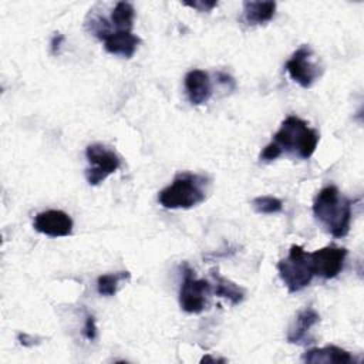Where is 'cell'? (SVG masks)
<instances>
[{"instance_id":"24","label":"cell","mask_w":364,"mask_h":364,"mask_svg":"<svg viewBox=\"0 0 364 364\" xmlns=\"http://www.w3.org/2000/svg\"><path fill=\"white\" fill-rule=\"evenodd\" d=\"M218 81H219L220 84L228 85L229 90H233V88H235V80H233L230 75L225 74V73H218Z\"/></svg>"},{"instance_id":"5","label":"cell","mask_w":364,"mask_h":364,"mask_svg":"<svg viewBox=\"0 0 364 364\" xmlns=\"http://www.w3.org/2000/svg\"><path fill=\"white\" fill-rule=\"evenodd\" d=\"M85 158L90 164V168L85 171V178L92 186L100 185L121 166L119 155L102 144L88 145L85 148Z\"/></svg>"},{"instance_id":"23","label":"cell","mask_w":364,"mask_h":364,"mask_svg":"<svg viewBox=\"0 0 364 364\" xmlns=\"http://www.w3.org/2000/svg\"><path fill=\"white\" fill-rule=\"evenodd\" d=\"M17 340H18V343H20L21 346H24V347H33L34 344H37L36 338L31 337V336H28V334H26V333H18V334H17Z\"/></svg>"},{"instance_id":"21","label":"cell","mask_w":364,"mask_h":364,"mask_svg":"<svg viewBox=\"0 0 364 364\" xmlns=\"http://www.w3.org/2000/svg\"><path fill=\"white\" fill-rule=\"evenodd\" d=\"M188 7H192L198 11H210L218 6V1H209V0H198V1H185L183 3Z\"/></svg>"},{"instance_id":"15","label":"cell","mask_w":364,"mask_h":364,"mask_svg":"<svg viewBox=\"0 0 364 364\" xmlns=\"http://www.w3.org/2000/svg\"><path fill=\"white\" fill-rule=\"evenodd\" d=\"M210 276L215 282L213 291L218 297H223V299L229 300L230 304H233V306L243 301V299H245V289L243 287H240L239 284L233 283L232 280L220 276L218 270H212Z\"/></svg>"},{"instance_id":"22","label":"cell","mask_w":364,"mask_h":364,"mask_svg":"<svg viewBox=\"0 0 364 364\" xmlns=\"http://www.w3.org/2000/svg\"><path fill=\"white\" fill-rule=\"evenodd\" d=\"M64 41V36L61 33H54V36L51 37V41H50V50H51V54H58L60 48H61V44Z\"/></svg>"},{"instance_id":"14","label":"cell","mask_w":364,"mask_h":364,"mask_svg":"<svg viewBox=\"0 0 364 364\" xmlns=\"http://www.w3.org/2000/svg\"><path fill=\"white\" fill-rule=\"evenodd\" d=\"M276 11L274 1H243V20L249 26L266 24Z\"/></svg>"},{"instance_id":"7","label":"cell","mask_w":364,"mask_h":364,"mask_svg":"<svg viewBox=\"0 0 364 364\" xmlns=\"http://www.w3.org/2000/svg\"><path fill=\"white\" fill-rule=\"evenodd\" d=\"M311 48L307 44H303L286 61V71L291 80L303 88L311 87V84L320 75V68L316 63L311 61Z\"/></svg>"},{"instance_id":"9","label":"cell","mask_w":364,"mask_h":364,"mask_svg":"<svg viewBox=\"0 0 364 364\" xmlns=\"http://www.w3.org/2000/svg\"><path fill=\"white\" fill-rule=\"evenodd\" d=\"M73 219L68 213L60 209H48L34 216L33 228L50 237H63L73 233Z\"/></svg>"},{"instance_id":"8","label":"cell","mask_w":364,"mask_h":364,"mask_svg":"<svg viewBox=\"0 0 364 364\" xmlns=\"http://www.w3.org/2000/svg\"><path fill=\"white\" fill-rule=\"evenodd\" d=\"M347 249L337 246H324L310 253V263L314 276L334 279L344 267Z\"/></svg>"},{"instance_id":"12","label":"cell","mask_w":364,"mask_h":364,"mask_svg":"<svg viewBox=\"0 0 364 364\" xmlns=\"http://www.w3.org/2000/svg\"><path fill=\"white\" fill-rule=\"evenodd\" d=\"M301 360L309 364H351L355 363L354 357L344 348L337 346H324V347H316L307 350Z\"/></svg>"},{"instance_id":"25","label":"cell","mask_w":364,"mask_h":364,"mask_svg":"<svg viewBox=\"0 0 364 364\" xmlns=\"http://www.w3.org/2000/svg\"><path fill=\"white\" fill-rule=\"evenodd\" d=\"M200 363H225L223 358H213L210 355H205L200 358Z\"/></svg>"},{"instance_id":"6","label":"cell","mask_w":364,"mask_h":364,"mask_svg":"<svg viewBox=\"0 0 364 364\" xmlns=\"http://www.w3.org/2000/svg\"><path fill=\"white\" fill-rule=\"evenodd\" d=\"M195 272L185 263L183 264V282L179 290V304L186 313H202L209 301L210 284L203 279H196Z\"/></svg>"},{"instance_id":"1","label":"cell","mask_w":364,"mask_h":364,"mask_svg":"<svg viewBox=\"0 0 364 364\" xmlns=\"http://www.w3.org/2000/svg\"><path fill=\"white\" fill-rule=\"evenodd\" d=\"M313 215L331 236L344 237L351 225L353 200L341 195L337 186H324L314 198Z\"/></svg>"},{"instance_id":"4","label":"cell","mask_w":364,"mask_h":364,"mask_svg":"<svg viewBox=\"0 0 364 364\" xmlns=\"http://www.w3.org/2000/svg\"><path fill=\"white\" fill-rule=\"evenodd\" d=\"M277 272L289 293L303 290L314 277L310 263V253L299 245L290 246L287 257L277 263Z\"/></svg>"},{"instance_id":"10","label":"cell","mask_w":364,"mask_h":364,"mask_svg":"<svg viewBox=\"0 0 364 364\" xmlns=\"http://www.w3.org/2000/svg\"><path fill=\"white\" fill-rule=\"evenodd\" d=\"M320 321V314L313 307L301 309L287 330V341L291 344H307L313 343L309 336L310 328Z\"/></svg>"},{"instance_id":"2","label":"cell","mask_w":364,"mask_h":364,"mask_svg":"<svg viewBox=\"0 0 364 364\" xmlns=\"http://www.w3.org/2000/svg\"><path fill=\"white\" fill-rule=\"evenodd\" d=\"M318 132L307 125L299 117H287L277 132L273 135V141L282 151V154H290L301 159H309L318 144Z\"/></svg>"},{"instance_id":"19","label":"cell","mask_w":364,"mask_h":364,"mask_svg":"<svg viewBox=\"0 0 364 364\" xmlns=\"http://www.w3.org/2000/svg\"><path fill=\"white\" fill-rule=\"evenodd\" d=\"M282 155H283V154H282L280 148H279L274 142H270V144H267V145L263 148V151L260 152V161H263V162H270V161L277 159V158L282 156Z\"/></svg>"},{"instance_id":"20","label":"cell","mask_w":364,"mask_h":364,"mask_svg":"<svg viewBox=\"0 0 364 364\" xmlns=\"http://www.w3.org/2000/svg\"><path fill=\"white\" fill-rule=\"evenodd\" d=\"M82 333H84L85 338L90 340V341L97 337V324H95V318H94L92 314H87Z\"/></svg>"},{"instance_id":"16","label":"cell","mask_w":364,"mask_h":364,"mask_svg":"<svg viewBox=\"0 0 364 364\" xmlns=\"http://www.w3.org/2000/svg\"><path fill=\"white\" fill-rule=\"evenodd\" d=\"M135 10L128 1H118L111 11L109 23L114 31H131L134 26Z\"/></svg>"},{"instance_id":"18","label":"cell","mask_w":364,"mask_h":364,"mask_svg":"<svg viewBox=\"0 0 364 364\" xmlns=\"http://www.w3.org/2000/svg\"><path fill=\"white\" fill-rule=\"evenodd\" d=\"M252 206L256 213H262V215H273L283 210V202L279 198L272 195L256 196L252 200Z\"/></svg>"},{"instance_id":"17","label":"cell","mask_w":364,"mask_h":364,"mask_svg":"<svg viewBox=\"0 0 364 364\" xmlns=\"http://www.w3.org/2000/svg\"><path fill=\"white\" fill-rule=\"evenodd\" d=\"M131 277L129 272H117V273H108V274H101L97 279V291L101 296H115L118 286L121 282H125Z\"/></svg>"},{"instance_id":"13","label":"cell","mask_w":364,"mask_h":364,"mask_svg":"<svg viewBox=\"0 0 364 364\" xmlns=\"http://www.w3.org/2000/svg\"><path fill=\"white\" fill-rule=\"evenodd\" d=\"M139 43H141L139 37L132 34V31H112L104 40V48L109 54H117L125 58H131L136 51V47Z\"/></svg>"},{"instance_id":"3","label":"cell","mask_w":364,"mask_h":364,"mask_svg":"<svg viewBox=\"0 0 364 364\" xmlns=\"http://www.w3.org/2000/svg\"><path fill=\"white\" fill-rule=\"evenodd\" d=\"M208 179L203 175L183 172L175 176L171 185L158 195V202L165 209H189L206 198Z\"/></svg>"},{"instance_id":"11","label":"cell","mask_w":364,"mask_h":364,"mask_svg":"<svg viewBox=\"0 0 364 364\" xmlns=\"http://www.w3.org/2000/svg\"><path fill=\"white\" fill-rule=\"evenodd\" d=\"M185 90L188 100L193 105L205 104L212 95L209 74L203 70H191L185 75Z\"/></svg>"}]
</instances>
